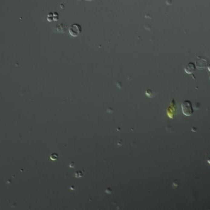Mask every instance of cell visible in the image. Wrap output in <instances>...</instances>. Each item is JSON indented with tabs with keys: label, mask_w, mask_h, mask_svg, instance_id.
<instances>
[{
	"label": "cell",
	"mask_w": 210,
	"mask_h": 210,
	"mask_svg": "<svg viewBox=\"0 0 210 210\" xmlns=\"http://www.w3.org/2000/svg\"><path fill=\"white\" fill-rule=\"evenodd\" d=\"M196 70V65L192 63H189L185 67V71L187 74H192Z\"/></svg>",
	"instance_id": "cell-4"
},
{
	"label": "cell",
	"mask_w": 210,
	"mask_h": 210,
	"mask_svg": "<svg viewBox=\"0 0 210 210\" xmlns=\"http://www.w3.org/2000/svg\"><path fill=\"white\" fill-rule=\"evenodd\" d=\"M208 70L210 71V64H209V65L208 66Z\"/></svg>",
	"instance_id": "cell-5"
},
{
	"label": "cell",
	"mask_w": 210,
	"mask_h": 210,
	"mask_svg": "<svg viewBox=\"0 0 210 210\" xmlns=\"http://www.w3.org/2000/svg\"><path fill=\"white\" fill-rule=\"evenodd\" d=\"M182 113L186 116H190L193 114V109L192 103L189 100H185L182 103Z\"/></svg>",
	"instance_id": "cell-1"
},
{
	"label": "cell",
	"mask_w": 210,
	"mask_h": 210,
	"mask_svg": "<svg viewBox=\"0 0 210 210\" xmlns=\"http://www.w3.org/2000/svg\"><path fill=\"white\" fill-rule=\"evenodd\" d=\"M196 65L198 69L203 70L208 66V61L204 57L198 56L196 59Z\"/></svg>",
	"instance_id": "cell-2"
},
{
	"label": "cell",
	"mask_w": 210,
	"mask_h": 210,
	"mask_svg": "<svg viewBox=\"0 0 210 210\" xmlns=\"http://www.w3.org/2000/svg\"><path fill=\"white\" fill-rule=\"evenodd\" d=\"M81 32V27L77 24H74L69 28V33L73 37H77Z\"/></svg>",
	"instance_id": "cell-3"
},
{
	"label": "cell",
	"mask_w": 210,
	"mask_h": 210,
	"mask_svg": "<svg viewBox=\"0 0 210 210\" xmlns=\"http://www.w3.org/2000/svg\"><path fill=\"white\" fill-rule=\"evenodd\" d=\"M209 78H210V77H209Z\"/></svg>",
	"instance_id": "cell-6"
}]
</instances>
